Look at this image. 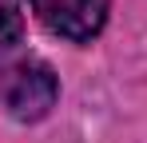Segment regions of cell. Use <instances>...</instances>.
<instances>
[{
  "label": "cell",
  "mask_w": 147,
  "mask_h": 143,
  "mask_svg": "<svg viewBox=\"0 0 147 143\" xmlns=\"http://www.w3.org/2000/svg\"><path fill=\"white\" fill-rule=\"evenodd\" d=\"M24 36V8L20 0H0V48L16 44Z\"/></svg>",
  "instance_id": "obj_3"
},
{
  "label": "cell",
  "mask_w": 147,
  "mask_h": 143,
  "mask_svg": "<svg viewBox=\"0 0 147 143\" xmlns=\"http://www.w3.org/2000/svg\"><path fill=\"white\" fill-rule=\"evenodd\" d=\"M107 8H111V0H32L36 20L52 36H64L72 44L99 36V28L107 24Z\"/></svg>",
  "instance_id": "obj_2"
},
{
  "label": "cell",
  "mask_w": 147,
  "mask_h": 143,
  "mask_svg": "<svg viewBox=\"0 0 147 143\" xmlns=\"http://www.w3.org/2000/svg\"><path fill=\"white\" fill-rule=\"evenodd\" d=\"M56 95H60V84H56L52 68L48 64H36V60L16 64L8 72V80H4V107L20 123L44 119L52 111V103H56Z\"/></svg>",
  "instance_id": "obj_1"
}]
</instances>
